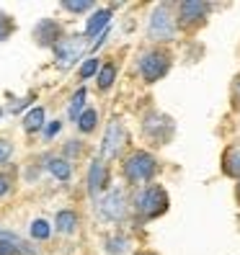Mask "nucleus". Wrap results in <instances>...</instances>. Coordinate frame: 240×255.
<instances>
[{"label": "nucleus", "instance_id": "1", "mask_svg": "<svg viewBox=\"0 0 240 255\" xmlns=\"http://www.w3.org/2000/svg\"><path fill=\"white\" fill-rule=\"evenodd\" d=\"M129 204H132L134 217H140L142 222H153V219H160L163 214H168L171 196L160 183H147L134 193V199Z\"/></svg>", "mask_w": 240, "mask_h": 255}, {"label": "nucleus", "instance_id": "2", "mask_svg": "<svg viewBox=\"0 0 240 255\" xmlns=\"http://www.w3.org/2000/svg\"><path fill=\"white\" fill-rule=\"evenodd\" d=\"M160 170L158 157L150 149H132V152L122 160V175L129 186H147L155 181Z\"/></svg>", "mask_w": 240, "mask_h": 255}, {"label": "nucleus", "instance_id": "3", "mask_svg": "<svg viewBox=\"0 0 240 255\" xmlns=\"http://www.w3.org/2000/svg\"><path fill=\"white\" fill-rule=\"evenodd\" d=\"M178 34V23H176V5L173 3H160L153 8L147 18L145 36L153 47H163V44L173 41Z\"/></svg>", "mask_w": 240, "mask_h": 255}, {"label": "nucleus", "instance_id": "4", "mask_svg": "<svg viewBox=\"0 0 240 255\" xmlns=\"http://www.w3.org/2000/svg\"><path fill=\"white\" fill-rule=\"evenodd\" d=\"M173 70V54L166 47H150L137 59V72L145 85H155Z\"/></svg>", "mask_w": 240, "mask_h": 255}, {"label": "nucleus", "instance_id": "5", "mask_svg": "<svg viewBox=\"0 0 240 255\" xmlns=\"http://www.w3.org/2000/svg\"><path fill=\"white\" fill-rule=\"evenodd\" d=\"M209 13H212V5L204 3V0H181V3H176V23H178V31L197 34L199 28L207 26Z\"/></svg>", "mask_w": 240, "mask_h": 255}, {"label": "nucleus", "instance_id": "6", "mask_svg": "<svg viewBox=\"0 0 240 255\" xmlns=\"http://www.w3.org/2000/svg\"><path fill=\"white\" fill-rule=\"evenodd\" d=\"M142 137L153 147H166L176 137V124L168 114L163 111H147L142 116Z\"/></svg>", "mask_w": 240, "mask_h": 255}, {"label": "nucleus", "instance_id": "7", "mask_svg": "<svg viewBox=\"0 0 240 255\" xmlns=\"http://www.w3.org/2000/svg\"><path fill=\"white\" fill-rule=\"evenodd\" d=\"M129 199H127V191L124 188H109L106 193H101L96 199V212L101 219H106L111 224H122L129 217Z\"/></svg>", "mask_w": 240, "mask_h": 255}, {"label": "nucleus", "instance_id": "8", "mask_svg": "<svg viewBox=\"0 0 240 255\" xmlns=\"http://www.w3.org/2000/svg\"><path fill=\"white\" fill-rule=\"evenodd\" d=\"M129 144V129L124 127L122 119H111L106 124V131H103V139H101V160L109 162L122 157V152Z\"/></svg>", "mask_w": 240, "mask_h": 255}, {"label": "nucleus", "instance_id": "9", "mask_svg": "<svg viewBox=\"0 0 240 255\" xmlns=\"http://www.w3.org/2000/svg\"><path fill=\"white\" fill-rule=\"evenodd\" d=\"M85 47H88V41L83 36H72V34H65V39L57 44V47L52 49L54 54V65L67 72L72 70L78 62H83V54H85Z\"/></svg>", "mask_w": 240, "mask_h": 255}, {"label": "nucleus", "instance_id": "10", "mask_svg": "<svg viewBox=\"0 0 240 255\" xmlns=\"http://www.w3.org/2000/svg\"><path fill=\"white\" fill-rule=\"evenodd\" d=\"M31 39H34L36 47H41V49H54L57 44L65 39V26L59 23L57 18H41L31 28Z\"/></svg>", "mask_w": 240, "mask_h": 255}, {"label": "nucleus", "instance_id": "11", "mask_svg": "<svg viewBox=\"0 0 240 255\" xmlns=\"http://www.w3.org/2000/svg\"><path fill=\"white\" fill-rule=\"evenodd\" d=\"M109 181H111L109 162H103L101 157L91 160V165H88V173H85V191H88V196L96 201L101 193L109 191Z\"/></svg>", "mask_w": 240, "mask_h": 255}, {"label": "nucleus", "instance_id": "12", "mask_svg": "<svg viewBox=\"0 0 240 255\" xmlns=\"http://www.w3.org/2000/svg\"><path fill=\"white\" fill-rule=\"evenodd\" d=\"M111 18H114V10L111 8H96L91 13V18H88V23H85L83 39L91 44L96 36H103V34H106V26L111 23Z\"/></svg>", "mask_w": 240, "mask_h": 255}, {"label": "nucleus", "instance_id": "13", "mask_svg": "<svg viewBox=\"0 0 240 255\" xmlns=\"http://www.w3.org/2000/svg\"><path fill=\"white\" fill-rule=\"evenodd\" d=\"M78 227H80V217H78V212H75V209H59V212L54 214L52 230H54L57 235L70 237V235L78 232Z\"/></svg>", "mask_w": 240, "mask_h": 255}, {"label": "nucleus", "instance_id": "14", "mask_svg": "<svg viewBox=\"0 0 240 255\" xmlns=\"http://www.w3.org/2000/svg\"><path fill=\"white\" fill-rule=\"evenodd\" d=\"M220 168H222V175L233 178V181H240V144L225 147V152L220 157Z\"/></svg>", "mask_w": 240, "mask_h": 255}, {"label": "nucleus", "instance_id": "15", "mask_svg": "<svg viewBox=\"0 0 240 255\" xmlns=\"http://www.w3.org/2000/svg\"><path fill=\"white\" fill-rule=\"evenodd\" d=\"M44 170H47L52 178H57L59 183H70V178H72V165L59 155L44 157Z\"/></svg>", "mask_w": 240, "mask_h": 255}, {"label": "nucleus", "instance_id": "16", "mask_svg": "<svg viewBox=\"0 0 240 255\" xmlns=\"http://www.w3.org/2000/svg\"><path fill=\"white\" fill-rule=\"evenodd\" d=\"M116 75H119V65L114 62V59H111V62H103V65L98 67V72H96V88H98L101 93L111 91Z\"/></svg>", "mask_w": 240, "mask_h": 255}, {"label": "nucleus", "instance_id": "17", "mask_svg": "<svg viewBox=\"0 0 240 255\" xmlns=\"http://www.w3.org/2000/svg\"><path fill=\"white\" fill-rule=\"evenodd\" d=\"M44 124H47V111L41 106H34L26 111V116H23V131L26 134H39L44 129Z\"/></svg>", "mask_w": 240, "mask_h": 255}, {"label": "nucleus", "instance_id": "18", "mask_svg": "<svg viewBox=\"0 0 240 255\" xmlns=\"http://www.w3.org/2000/svg\"><path fill=\"white\" fill-rule=\"evenodd\" d=\"M129 237L122 235V232H111L106 235V240H103V250H106V255H127L129 253Z\"/></svg>", "mask_w": 240, "mask_h": 255}, {"label": "nucleus", "instance_id": "19", "mask_svg": "<svg viewBox=\"0 0 240 255\" xmlns=\"http://www.w3.org/2000/svg\"><path fill=\"white\" fill-rule=\"evenodd\" d=\"M85 109H88V91H85V88L80 85L78 91L72 93L70 103H67V119H70V122L75 124V122H78V116H80Z\"/></svg>", "mask_w": 240, "mask_h": 255}, {"label": "nucleus", "instance_id": "20", "mask_svg": "<svg viewBox=\"0 0 240 255\" xmlns=\"http://www.w3.org/2000/svg\"><path fill=\"white\" fill-rule=\"evenodd\" d=\"M98 127V111L93 106H88L80 116H78V122H75V129H78L80 134H93Z\"/></svg>", "mask_w": 240, "mask_h": 255}, {"label": "nucleus", "instance_id": "21", "mask_svg": "<svg viewBox=\"0 0 240 255\" xmlns=\"http://www.w3.org/2000/svg\"><path fill=\"white\" fill-rule=\"evenodd\" d=\"M59 8L72 13V16H85V13H93L96 10V3H93V0H62Z\"/></svg>", "mask_w": 240, "mask_h": 255}, {"label": "nucleus", "instance_id": "22", "mask_svg": "<svg viewBox=\"0 0 240 255\" xmlns=\"http://www.w3.org/2000/svg\"><path fill=\"white\" fill-rule=\"evenodd\" d=\"M85 155V142L83 139H67L65 144H62V155L59 157H65L70 165L75 162V160H80Z\"/></svg>", "mask_w": 240, "mask_h": 255}, {"label": "nucleus", "instance_id": "23", "mask_svg": "<svg viewBox=\"0 0 240 255\" xmlns=\"http://www.w3.org/2000/svg\"><path fill=\"white\" fill-rule=\"evenodd\" d=\"M18 31V23H16V18L10 16V13H5V10H0V44L3 41H8L13 34Z\"/></svg>", "mask_w": 240, "mask_h": 255}, {"label": "nucleus", "instance_id": "24", "mask_svg": "<svg viewBox=\"0 0 240 255\" xmlns=\"http://www.w3.org/2000/svg\"><path fill=\"white\" fill-rule=\"evenodd\" d=\"M98 67H101V59H98V57H88V59H83L80 67H78V80H80V83L91 80L93 75L98 72Z\"/></svg>", "mask_w": 240, "mask_h": 255}, {"label": "nucleus", "instance_id": "25", "mask_svg": "<svg viewBox=\"0 0 240 255\" xmlns=\"http://www.w3.org/2000/svg\"><path fill=\"white\" fill-rule=\"evenodd\" d=\"M28 235H31L34 240H49L52 235V224L47 219H34L31 227H28Z\"/></svg>", "mask_w": 240, "mask_h": 255}, {"label": "nucleus", "instance_id": "26", "mask_svg": "<svg viewBox=\"0 0 240 255\" xmlns=\"http://www.w3.org/2000/svg\"><path fill=\"white\" fill-rule=\"evenodd\" d=\"M13 152H16V144H13L8 137H0V168L13 160Z\"/></svg>", "mask_w": 240, "mask_h": 255}, {"label": "nucleus", "instance_id": "27", "mask_svg": "<svg viewBox=\"0 0 240 255\" xmlns=\"http://www.w3.org/2000/svg\"><path fill=\"white\" fill-rule=\"evenodd\" d=\"M230 106L235 111L240 109V72H235V78L230 80Z\"/></svg>", "mask_w": 240, "mask_h": 255}, {"label": "nucleus", "instance_id": "28", "mask_svg": "<svg viewBox=\"0 0 240 255\" xmlns=\"http://www.w3.org/2000/svg\"><path fill=\"white\" fill-rule=\"evenodd\" d=\"M59 129H62V122H57V119H54V122H49V124H44V129H41V134H44V139H52V137H57V134H59Z\"/></svg>", "mask_w": 240, "mask_h": 255}, {"label": "nucleus", "instance_id": "29", "mask_svg": "<svg viewBox=\"0 0 240 255\" xmlns=\"http://www.w3.org/2000/svg\"><path fill=\"white\" fill-rule=\"evenodd\" d=\"M235 201H238V206H240V181H235Z\"/></svg>", "mask_w": 240, "mask_h": 255}, {"label": "nucleus", "instance_id": "30", "mask_svg": "<svg viewBox=\"0 0 240 255\" xmlns=\"http://www.w3.org/2000/svg\"><path fill=\"white\" fill-rule=\"evenodd\" d=\"M134 255H158V253H153V250H137Z\"/></svg>", "mask_w": 240, "mask_h": 255}, {"label": "nucleus", "instance_id": "31", "mask_svg": "<svg viewBox=\"0 0 240 255\" xmlns=\"http://www.w3.org/2000/svg\"><path fill=\"white\" fill-rule=\"evenodd\" d=\"M3 114H5V109H3V106H0V119H3Z\"/></svg>", "mask_w": 240, "mask_h": 255}]
</instances>
